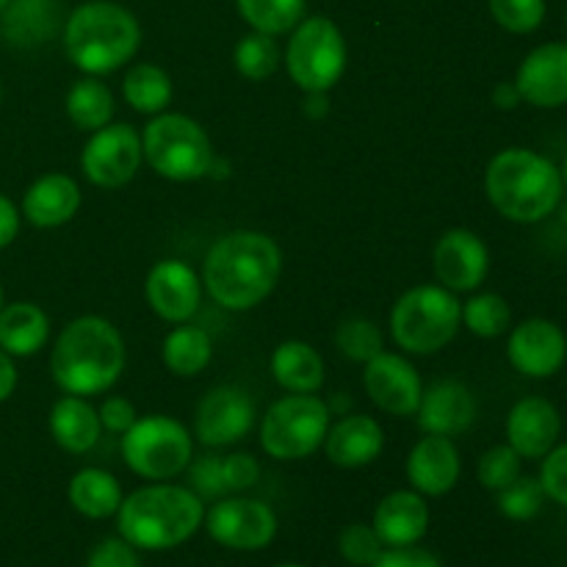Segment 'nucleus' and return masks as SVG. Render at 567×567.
Listing matches in <instances>:
<instances>
[{
  "instance_id": "1",
  "label": "nucleus",
  "mask_w": 567,
  "mask_h": 567,
  "mask_svg": "<svg viewBox=\"0 0 567 567\" xmlns=\"http://www.w3.org/2000/svg\"><path fill=\"white\" fill-rule=\"evenodd\" d=\"M282 271V252L275 238L255 230H236L210 247L203 282L227 310H249L275 291Z\"/></svg>"
},
{
  "instance_id": "2",
  "label": "nucleus",
  "mask_w": 567,
  "mask_h": 567,
  "mask_svg": "<svg viewBox=\"0 0 567 567\" xmlns=\"http://www.w3.org/2000/svg\"><path fill=\"white\" fill-rule=\"evenodd\" d=\"M125 371V341L111 321L81 316L61 330L50 354L55 385L72 396H97Z\"/></svg>"
},
{
  "instance_id": "3",
  "label": "nucleus",
  "mask_w": 567,
  "mask_h": 567,
  "mask_svg": "<svg viewBox=\"0 0 567 567\" xmlns=\"http://www.w3.org/2000/svg\"><path fill=\"white\" fill-rule=\"evenodd\" d=\"M485 192L504 219L535 225L563 205V169L535 150L507 147L487 164Z\"/></svg>"
},
{
  "instance_id": "4",
  "label": "nucleus",
  "mask_w": 567,
  "mask_h": 567,
  "mask_svg": "<svg viewBox=\"0 0 567 567\" xmlns=\"http://www.w3.org/2000/svg\"><path fill=\"white\" fill-rule=\"evenodd\" d=\"M205 504L192 487L150 485L122 498L116 529L122 540L142 551H169L197 535Z\"/></svg>"
},
{
  "instance_id": "5",
  "label": "nucleus",
  "mask_w": 567,
  "mask_h": 567,
  "mask_svg": "<svg viewBox=\"0 0 567 567\" xmlns=\"http://www.w3.org/2000/svg\"><path fill=\"white\" fill-rule=\"evenodd\" d=\"M142 28L120 3L92 0L64 20V48L72 64L89 75H109L136 55Z\"/></svg>"
},
{
  "instance_id": "6",
  "label": "nucleus",
  "mask_w": 567,
  "mask_h": 567,
  "mask_svg": "<svg viewBox=\"0 0 567 567\" xmlns=\"http://www.w3.org/2000/svg\"><path fill=\"white\" fill-rule=\"evenodd\" d=\"M463 321L454 291L441 286L410 288L391 310L393 341L410 354H435L454 341Z\"/></svg>"
},
{
  "instance_id": "7",
  "label": "nucleus",
  "mask_w": 567,
  "mask_h": 567,
  "mask_svg": "<svg viewBox=\"0 0 567 567\" xmlns=\"http://www.w3.org/2000/svg\"><path fill=\"white\" fill-rule=\"evenodd\" d=\"M147 164L166 181H199L214 161L208 133L186 114H158L142 136Z\"/></svg>"
},
{
  "instance_id": "8",
  "label": "nucleus",
  "mask_w": 567,
  "mask_h": 567,
  "mask_svg": "<svg viewBox=\"0 0 567 567\" xmlns=\"http://www.w3.org/2000/svg\"><path fill=\"white\" fill-rule=\"evenodd\" d=\"M288 75L305 92H330L347 70V39L330 17H308L286 50Z\"/></svg>"
},
{
  "instance_id": "9",
  "label": "nucleus",
  "mask_w": 567,
  "mask_h": 567,
  "mask_svg": "<svg viewBox=\"0 0 567 567\" xmlns=\"http://www.w3.org/2000/svg\"><path fill=\"white\" fill-rule=\"evenodd\" d=\"M330 408L313 393H291L269 408L260 424L264 452L275 460H302L324 443Z\"/></svg>"
},
{
  "instance_id": "10",
  "label": "nucleus",
  "mask_w": 567,
  "mask_h": 567,
  "mask_svg": "<svg viewBox=\"0 0 567 567\" xmlns=\"http://www.w3.org/2000/svg\"><path fill=\"white\" fill-rule=\"evenodd\" d=\"M194 443L186 426L166 415L136 421L122 437V457L133 474L164 482L192 465Z\"/></svg>"
},
{
  "instance_id": "11",
  "label": "nucleus",
  "mask_w": 567,
  "mask_h": 567,
  "mask_svg": "<svg viewBox=\"0 0 567 567\" xmlns=\"http://www.w3.org/2000/svg\"><path fill=\"white\" fill-rule=\"evenodd\" d=\"M203 526L219 546L233 551H260L277 537L275 509L258 498H219L205 509Z\"/></svg>"
},
{
  "instance_id": "12",
  "label": "nucleus",
  "mask_w": 567,
  "mask_h": 567,
  "mask_svg": "<svg viewBox=\"0 0 567 567\" xmlns=\"http://www.w3.org/2000/svg\"><path fill=\"white\" fill-rule=\"evenodd\" d=\"M142 136L133 131L125 122H116V125H105L100 131H94V136L89 138V144L83 147L81 166L83 175L100 188H120L127 181H133V175L142 166Z\"/></svg>"
},
{
  "instance_id": "13",
  "label": "nucleus",
  "mask_w": 567,
  "mask_h": 567,
  "mask_svg": "<svg viewBox=\"0 0 567 567\" xmlns=\"http://www.w3.org/2000/svg\"><path fill=\"white\" fill-rule=\"evenodd\" d=\"M507 358L515 371L532 380H548L567 360V336L548 319H526L509 332Z\"/></svg>"
},
{
  "instance_id": "14",
  "label": "nucleus",
  "mask_w": 567,
  "mask_h": 567,
  "mask_svg": "<svg viewBox=\"0 0 567 567\" xmlns=\"http://www.w3.org/2000/svg\"><path fill=\"white\" fill-rule=\"evenodd\" d=\"M255 424V404L238 388H214L197 408L194 430L210 449H225L244 441Z\"/></svg>"
},
{
  "instance_id": "15",
  "label": "nucleus",
  "mask_w": 567,
  "mask_h": 567,
  "mask_svg": "<svg viewBox=\"0 0 567 567\" xmlns=\"http://www.w3.org/2000/svg\"><path fill=\"white\" fill-rule=\"evenodd\" d=\"M363 385L371 402L391 415H415L421 404V377L404 358L391 352H380L365 363Z\"/></svg>"
},
{
  "instance_id": "16",
  "label": "nucleus",
  "mask_w": 567,
  "mask_h": 567,
  "mask_svg": "<svg viewBox=\"0 0 567 567\" xmlns=\"http://www.w3.org/2000/svg\"><path fill=\"white\" fill-rule=\"evenodd\" d=\"M432 269L449 291H474L485 282L487 269H491V252L476 233L454 227V230L443 233V238L437 241L435 252H432Z\"/></svg>"
},
{
  "instance_id": "17",
  "label": "nucleus",
  "mask_w": 567,
  "mask_h": 567,
  "mask_svg": "<svg viewBox=\"0 0 567 567\" xmlns=\"http://www.w3.org/2000/svg\"><path fill=\"white\" fill-rule=\"evenodd\" d=\"M520 100L535 109L567 105V42L537 44L515 75Z\"/></svg>"
},
{
  "instance_id": "18",
  "label": "nucleus",
  "mask_w": 567,
  "mask_h": 567,
  "mask_svg": "<svg viewBox=\"0 0 567 567\" xmlns=\"http://www.w3.org/2000/svg\"><path fill=\"white\" fill-rule=\"evenodd\" d=\"M147 305L166 321H188L199 308L203 286L194 269L183 260H158L144 282Z\"/></svg>"
},
{
  "instance_id": "19",
  "label": "nucleus",
  "mask_w": 567,
  "mask_h": 567,
  "mask_svg": "<svg viewBox=\"0 0 567 567\" xmlns=\"http://www.w3.org/2000/svg\"><path fill=\"white\" fill-rule=\"evenodd\" d=\"M563 435V415L548 399L526 396L509 410L507 443L524 460H543Z\"/></svg>"
},
{
  "instance_id": "20",
  "label": "nucleus",
  "mask_w": 567,
  "mask_h": 567,
  "mask_svg": "<svg viewBox=\"0 0 567 567\" xmlns=\"http://www.w3.org/2000/svg\"><path fill=\"white\" fill-rule=\"evenodd\" d=\"M419 426L426 435H460L476 421V399L460 380H437L421 393L415 410Z\"/></svg>"
},
{
  "instance_id": "21",
  "label": "nucleus",
  "mask_w": 567,
  "mask_h": 567,
  "mask_svg": "<svg viewBox=\"0 0 567 567\" xmlns=\"http://www.w3.org/2000/svg\"><path fill=\"white\" fill-rule=\"evenodd\" d=\"M460 449L446 435H426L408 457V480L421 496H446L460 482Z\"/></svg>"
},
{
  "instance_id": "22",
  "label": "nucleus",
  "mask_w": 567,
  "mask_h": 567,
  "mask_svg": "<svg viewBox=\"0 0 567 567\" xmlns=\"http://www.w3.org/2000/svg\"><path fill=\"white\" fill-rule=\"evenodd\" d=\"M64 28L59 0H9L0 11V37L11 48H39Z\"/></svg>"
},
{
  "instance_id": "23",
  "label": "nucleus",
  "mask_w": 567,
  "mask_h": 567,
  "mask_svg": "<svg viewBox=\"0 0 567 567\" xmlns=\"http://www.w3.org/2000/svg\"><path fill=\"white\" fill-rule=\"evenodd\" d=\"M385 548L419 546L430 529V507L415 491H396L382 498L371 520Z\"/></svg>"
},
{
  "instance_id": "24",
  "label": "nucleus",
  "mask_w": 567,
  "mask_h": 567,
  "mask_svg": "<svg viewBox=\"0 0 567 567\" xmlns=\"http://www.w3.org/2000/svg\"><path fill=\"white\" fill-rule=\"evenodd\" d=\"M78 208H81V188L70 175H61V172H50L33 181L22 197V216L33 227L66 225L78 214Z\"/></svg>"
},
{
  "instance_id": "25",
  "label": "nucleus",
  "mask_w": 567,
  "mask_h": 567,
  "mask_svg": "<svg viewBox=\"0 0 567 567\" xmlns=\"http://www.w3.org/2000/svg\"><path fill=\"white\" fill-rule=\"evenodd\" d=\"M382 426L371 415H347L324 437L327 460L338 468H363L382 452Z\"/></svg>"
},
{
  "instance_id": "26",
  "label": "nucleus",
  "mask_w": 567,
  "mask_h": 567,
  "mask_svg": "<svg viewBox=\"0 0 567 567\" xmlns=\"http://www.w3.org/2000/svg\"><path fill=\"white\" fill-rule=\"evenodd\" d=\"M100 415L83 396H64L50 410V432L64 452L83 454L100 441Z\"/></svg>"
},
{
  "instance_id": "27",
  "label": "nucleus",
  "mask_w": 567,
  "mask_h": 567,
  "mask_svg": "<svg viewBox=\"0 0 567 567\" xmlns=\"http://www.w3.org/2000/svg\"><path fill=\"white\" fill-rule=\"evenodd\" d=\"M50 321L33 302H14L0 308V349L11 358H31L48 343Z\"/></svg>"
},
{
  "instance_id": "28",
  "label": "nucleus",
  "mask_w": 567,
  "mask_h": 567,
  "mask_svg": "<svg viewBox=\"0 0 567 567\" xmlns=\"http://www.w3.org/2000/svg\"><path fill=\"white\" fill-rule=\"evenodd\" d=\"M271 374L286 391L316 393L324 385V360L310 343L286 341L271 354Z\"/></svg>"
},
{
  "instance_id": "29",
  "label": "nucleus",
  "mask_w": 567,
  "mask_h": 567,
  "mask_svg": "<svg viewBox=\"0 0 567 567\" xmlns=\"http://www.w3.org/2000/svg\"><path fill=\"white\" fill-rule=\"evenodd\" d=\"M122 498L125 496H122L116 476L103 468H83L70 482V504L83 518H111L120 509Z\"/></svg>"
},
{
  "instance_id": "30",
  "label": "nucleus",
  "mask_w": 567,
  "mask_h": 567,
  "mask_svg": "<svg viewBox=\"0 0 567 567\" xmlns=\"http://www.w3.org/2000/svg\"><path fill=\"white\" fill-rule=\"evenodd\" d=\"M214 341L199 327H177L164 338V365L177 377H194L208 369Z\"/></svg>"
},
{
  "instance_id": "31",
  "label": "nucleus",
  "mask_w": 567,
  "mask_h": 567,
  "mask_svg": "<svg viewBox=\"0 0 567 567\" xmlns=\"http://www.w3.org/2000/svg\"><path fill=\"white\" fill-rule=\"evenodd\" d=\"M66 114L81 131H100L114 116V94L97 78H81L66 94Z\"/></svg>"
},
{
  "instance_id": "32",
  "label": "nucleus",
  "mask_w": 567,
  "mask_h": 567,
  "mask_svg": "<svg viewBox=\"0 0 567 567\" xmlns=\"http://www.w3.org/2000/svg\"><path fill=\"white\" fill-rule=\"evenodd\" d=\"M127 105L142 114H161L172 103V78L155 64H136L122 81Z\"/></svg>"
},
{
  "instance_id": "33",
  "label": "nucleus",
  "mask_w": 567,
  "mask_h": 567,
  "mask_svg": "<svg viewBox=\"0 0 567 567\" xmlns=\"http://www.w3.org/2000/svg\"><path fill=\"white\" fill-rule=\"evenodd\" d=\"M236 6L255 31L277 37L293 31L305 20L308 0H236Z\"/></svg>"
},
{
  "instance_id": "34",
  "label": "nucleus",
  "mask_w": 567,
  "mask_h": 567,
  "mask_svg": "<svg viewBox=\"0 0 567 567\" xmlns=\"http://www.w3.org/2000/svg\"><path fill=\"white\" fill-rule=\"evenodd\" d=\"M233 61H236V70L244 78H249V81H264V78L275 75L277 66H280V44L269 33L252 31L236 44Z\"/></svg>"
},
{
  "instance_id": "35",
  "label": "nucleus",
  "mask_w": 567,
  "mask_h": 567,
  "mask_svg": "<svg viewBox=\"0 0 567 567\" xmlns=\"http://www.w3.org/2000/svg\"><path fill=\"white\" fill-rule=\"evenodd\" d=\"M509 321H513L509 305L498 293H476L463 305V324L480 338L504 336L509 330Z\"/></svg>"
},
{
  "instance_id": "36",
  "label": "nucleus",
  "mask_w": 567,
  "mask_h": 567,
  "mask_svg": "<svg viewBox=\"0 0 567 567\" xmlns=\"http://www.w3.org/2000/svg\"><path fill=\"white\" fill-rule=\"evenodd\" d=\"M520 474H524V457H520L509 443L487 449V452L482 454L480 465H476V480L482 482V487H487V491L493 493L513 485Z\"/></svg>"
},
{
  "instance_id": "37",
  "label": "nucleus",
  "mask_w": 567,
  "mask_h": 567,
  "mask_svg": "<svg viewBox=\"0 0 567 567\" xmlns=\"http://www.w3.org/2000/svg\"><path fill=\"white\" fill-rule=\"evenodd\" d=\"M336 347L354 363H369L382 352V332L369 319H347L336 332Z\"/></svg>"
},
{
  "instance_id": "38",
  "label": "nucleus",
  "mask_w": 567,
  "mask_h": 567,
  "mask_svg": "<svg viewBox=\"0 0 567 567\" xmlns=\"http://www.w3.org/2000/svg\"><path fill=\"white\" fill-rule=\"evenodd\" d=\"M546 491L540 480L520 474L513 485L498 491V513L509 520H532L543 509Z\"/></svg>"
},
{
  "instance_id": "39",
  "label": "nucleus",
  "mask_w": 567,
  "mask_h": 567,
  "mask_svg": "<svg viewBox=\"0 0 567 567\" xmlns=\"http://www.w3.org/2000/svg\"><path fill=\"white\" fill-rule=\"evenodd\" d=\"M491 14L504 31L532 33L546 20V0H487Z\"/></svg>"
},
{
  "instance_id": "40",
  "label": "nucleus",
  "mask_w": 567,
  "mask_h": 567,
  "mask_svg": "<svg viewBox=\"0 0 567 567\" xmlns=\"http://www.w3.org/2000/svg\"><path fill=\"white\" fill-rule=\"evenodd\" d=\"M338 551L354 567H371L380 559V554L385 551L380 535L374 532V526L369 524H352L341 532L338 537Z\"/></svg>"
},
{
  "instance_id": "41",
  "label": "nucleus",
  "mask_w": 567,
  "mask_h": 567,
  "mask_svg": "<svg viewBox=\"0 0 567 567\" xmlns=\"http://www.w3.org/2000/svg\"><path fill=\"white\" fill-rule=\"evenodd\" d=\"M540 485L546 491V498L557 502L567 509V443H557L551 452L543 457L540 465Z\"/></svg>"
},
{
  "instance_id": "42",
  "label": "nucleus",
  "mask_w": 567,
  "mask_h": 567,
  "mask_svg": "<svg viewBox=\"0 0 567 567\" xmlns=\"http://www.w3.org/2000/svg\"><path fill=\"white\" fill-rule=\"evenodd\" d=\"M221 480H225L227 493L249 491L260 480L258 460L247 452L227 454V457H221Z\"/></svg>"
},
{
  "instance_id": "43",
  "label": "nucleus",
  "mask_w": 567,
  "mask_h": 567,
  "mask_svg": "<svg viewBox=\"0 0 567 567\" xmlns=\"http://www.w3.org/2000/svg\"><path fill=\"white\" fill-rule=\"evenodd\" d=\"M188 482H192V491L199 498H221L225 496V480H221V457H205L194 460L192 471H188Z\"/></svg>"
},
{
  "instance_id": "44",
  "label": "nucleus",
  "mask_w": 567,
  "mask_h": 567,
  "mask_svg": "<svg viewBox=\"0 0 567 567\" xmlns=\"http://www.w3.org/2000/svg\"><path fill=\"white\" fill-rule=\"evenodd\" d=\"M86 567H142L136 548L122 537H105L89 551Z\"/></svg>"
},
{
  "instance_id": "45",
  "label": "nucleus",
  "mask_w": 567,
  "mask_h": 567,
  "mask_svg": "<svg viewBox=\"0 0 567 567\" xmlns=\"http://www.w3.org/2000/svg\"><path fill=\"white\" fill-rule=\"evenodd\" d=\"M371 567H443L441 559L432 551L419 546H404V548H385Z\"/></svg>"
},
{
  "instance_id": "46",
  "label": "nucleus",
  "mask_w": 567,
  "mask_h": 567,
  "mask_svg": "<svg viewBox=\"0 0 567 567\" xmlns=\"http://www.w3.org/2000/svg\"><path fill=\"white\" fill-rule=\"evenodd\" d=\"M97 415L100 424L109 432H114V435H125V432L136 424V410H133V404L122 396L105 399Z\"/></svg>"
},
{
  "instance_id": "47",
  "label": "nucleus",
  "mask_w": 567,
  "mask_h": 567,
  "mask_svg": "<svg viewBox=\"0 0 567 567\" xmlns=\"http://www.w3.org/2000/svg\"><path fill=\"white\" fill-rule=\"evenodd\" d=\"M20 233V214L6 194H0V249L9 247Z\"/></svg>"
},
{
  "instance_id": "48",
  "label": "nucleus",
  "mask_w": 567,
  "mask_h": 567,
  "mask_svg": "<svg viewBox=\"0 0 567 567\" xmlns=\"http://www.w3.org/2000/svg\"><path fill=\"white\" fill-rule=\"evenodd\" d=\"M14 388H17V365L14 360H11V354L0 349V402H6V399L11 396Z\"/></svg>"
},
{
  "instance_id": "49",
  "label": "nucleus",
  "mask_w": 567,
  "mask_h": 567,
  "mask_svg": "<svg viewBox=\"0 0 567 567\" xmlns=\"http://www.w3.org/2000/svg\"><path fill=\"white\" fill-rule=\"evenodd\" d=\"M520 103H524V100H520V92L518 86H515V81H504L493 89V105H496V109L513 111L518 109Z\"/></svg>"
},
{
  "instance_id": "50",
  "label": "nucleus",
  "mask_w": 567,
  "mask_h": 567,
  "mask_svg": "<svg viewBox=\"0 0 567 567\" xmlns=\"http://www.w3.org/2000/svg\"><path fill=\"white\" fill-rule=\"evenodd\" d=\"M302 111L310 120H321V116L330 114V97H327V92H308Z\"/></svg>"
},
{
  "instance_id": "51",
  "label": "nucleus",
  "mask_w": 567,
  "mask_h": 567,
  "mask_svg": "<svg viewBox=\"0 0 567 567\" xmlns=\"http://www.w3.org/2000/svg\"><path fill=\"white\" fill-rule=\"evenodd\" d=\"M563 181H565V188H567V155H565V164H563Z\"/></svg>"
},
{
  "instance_id": "52",
  "label": "nucleus",
  "mask_w": 567,
  "mask_h": 567,
  "mask_svg": "<svg viewBox=\"0 0 567 567\" xmlns=\"http://www.w3.org/2000/svg\"><path fill=\"white\" fill-rule=\"evenodd\" d=\"M277 567H305V565H297V563H286V565H277Z\"/></svg>"
},
{
  "instance_id": "53",
  "label": "nucleus",
  "mask_w": 567,
  "mask_h": 567,
  "mask_svg": "<svg viewBox=\"0 0 567 567\" xmlns=\"http://www.w3.org/2000/svg\"><path fill=\"white\" fill-rule=\"evenodd\" d=\"M0 308H3V286H0Z\"/></svg>"
},
{
  "instance_id": "54",
  "label": "nucleus",
  "mask_w": 567,
  "mask_h": 567,
  "mask_svg": "<svg viewBox=\"0 0 567 567\" xmlns=\"http://www.w3.org/2000/svg\"><path fill=\"white\" fill-rule=\"evenodd\" d=\"M6 3H9V0H0V11H3V9H6Z\"/></svg>"
},
{
  "instance_id": "55",
  "label": "nucleus",
  "mask_w": 567,
  "mask_h": 567,
  "mask_svg": "<svg viewBox=\"0 0 567 567\" xmlns=\"http://www.w3.org/2000/svg\"><path fill=\"white\" fill-rule=\"evenodd\" d=\"M0 97H3V89H0Z\"/></svg>"
},
{
  "instance_id": "56",
  "label": "nucleus",
  "mask_w": 567,
  "mask_h": 567,
  "mask_svg": "<svg viewBox=\"0 0 567 567\" xmlns=\"http://www.w3.org/2000/svg\"><path fill=\"white\" fill-rule=\"evenodd\" d=\"M565 20H567V11H565Z\"/></svg>"
}]
</instances>
